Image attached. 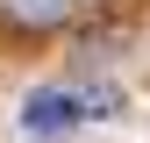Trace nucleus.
<instances>
[{
	"instance_id": "f257e3e1",
	"label": "nucleus",
	"mask_w": 150,
	"mask_h": 143,
	"mask_svg": "<svg viewBox=\"0 0 150 143\" xmlns=\"http://www.w3.org/2000/svg\"><path fill=\"white\" fill-rule=\"evenodd\" d=\"M129 107V93L115 79H43V86H29L22 93V136L29 143H64V136H79L93 129V122H115Z\"/></svg>"
},
{
	"instance_id": "f03ea898",
	"label": "nucleus",
	"mask_w": 150,
	"mask_h": 143,
	"mask_svg": "<svg viewBox=\"0 0 150 143\" xmlns=\"http://www.w3.org/2000/svg\"><path fill=\"white\" fill-rule=\"evenodd\" d=\"M71 14V0H7V22H22V29H57Z\"/></svg>"
}]
</instances>
